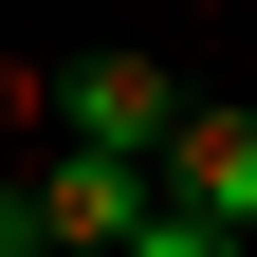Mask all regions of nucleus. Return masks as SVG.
Masks as SVG:
<instances>
[{
  "label": "nucleus",
  "mask_w": 257,
  "mask_h": 257,
  "mask_svg": "<svg viewBox=\"0 0 257 257\" xmlns=\"http://www.w3.org/2000/svg\"><path fill=\"white\" fill-rule=\"evenodd\" d=\"M166 128H184V74H166V55H74V74H55V147L166 166Z\"/></svg>",
  "instance_id": "obj_1"
},
{
  "label": "nucleus",
  "mask_w": 257,
  "mask_h": 257,
  "mask_svg": "<svg viewBox=\"0 0 257 257\" xmlns=\"http://www.w3.org/2000/svg\"><path fill=\"white\" fill-rule=\"evenodd\" d=\"M166 184L184 220H220V239H257V110H202V92H184V128H166Z\"/></svg>",
  "instance_id": "obj_2"
},
{
  "label": "nucleus",
  "mask_w": 257,
  "mask_h": 257,
  "mask_svg": "<svg viewBox=\"0 0 257 257\" xmlns=\"http://www.w3.org/2000/svg\"><path fill=\"white\" fill-rule=\"evenodd\" d=\"M147 202H166V184L110 166V147H55V166H37V239H55V257H128V220H147Z\"/></svg>",
  "instance_id": "obj_3"
},
{
  "label": "nucleus",
  "mask_w": 257,
  "mask_h": 257,
  "mask_svg": "<svg viewBox=\"0 0 257 257\" xmlns=\"http://www.w3.org/2000/svg\"><path fill=\"white\" fill-rule=\"evenodd\" d=\"M128 257H257V239H220V220H184V202H147V220H128Z\"/></svg>",
  "instance_id": "obj_4"
}]
</instances>
